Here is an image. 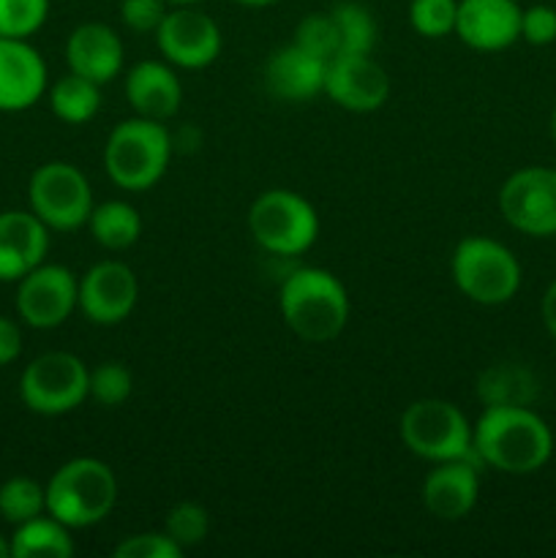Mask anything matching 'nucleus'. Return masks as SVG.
<instances>
[{
	"label": "nucleus",
	"mask_w": 556,
	"mask_h": 558,
	"mask_svg": "<svg viewBox=\"0 0 556 558\" xmlns=\"http://www.w3.org/2000/svg\"><path fill=\"white\" fill-rule=\"evenodd\" d=\"M325 93L349 112H376L390 96V76L371 54H338L327 63Z\"/></svg>",
	"instance_id": "nucleus-14"
},
{
	"label": "nucleus",
	"mask_w": 556,
	"mask_h": 558,
	"mask_svg": "<svg viewBox=\"0 0 556 558\" xmlns=\"http://www.w3.org/2000/svg\"><path fill=\"white\" fill-rule=\"evenodd\" d=\"M458 0H412L409 22L425 38H445L456 33Z\"/></svg>",
	"instance_id": "nucleus-31"
},
{
	"label": "nucleus",
	"mask_w": 556,
	"mask_h": 558,
	"mask_svg": "<svg viewBox=\"0 0 556 558\" xmlns=\"http://www.w3.org/2000/svg\"><path fill=\"white\" fill-rule=\"evenodd\" d=\"M474 458L436 463L423 483V505L439 521H461L474 510L480 496V472Z\"/></svg>",
	"instance_id": "nucleus-17"
},
{
	"label": "nucleus",
	"mask_w": 556,
	"mask_h": 558,
	"mask_svg": "<svg viewBox=\"0 0 556 558\" xmlns=\"http://www.w3.org/2000/svg\"><path fill=\"white\" fill-rule=\"evenodd\" d=\"M47 512V485H38L31 477H11L0 485V515L3 521L20 523L31 521Z\"/></svg>",
	"instance_id": "nucleus-27"
},
{
	"label": "nucleus",
	"mask_w": 556,
	"mask_h": 558,
	"mask_svg": "<svg viewBox=\"0 0 556 558\" xmlns=\"http://www.w3.org/2000/svg\"><path fill=\"white\" fill-rule=\"evenodd\" d=\"M98 87L101 85L74 74V71L60 76L52 85V90H49V107H52L55 118L71 125L90 123L98 114V109H101V90Z\"/></svg>",
	"instance_id": "nucleus-24"
},
{
	"label": "nucleus",
	"mask_w": 556,
	"mask_h": 558,
	"mask_svg": "<svg viewBox=\"0 0 556 558\" xmlns=\"http://www.w3.org/2000/svg\"><path fill=\"white\" fill-rule=\"evenodd\" d=\"M251 238L278 256H298L314 245L319 216L309 199L287 189H270L256 196L249 210Z\"/></svg>",
	"instance_id": "nucleus-7"
},
{
	"label": "nucleus",
	"mask_w": 556,
	"mask_h": 558,
	"mask_svg": "<svg viewBox=\"0 0 556 558\" xmlns=\"http://www.w3.org/2000/svg\"><path fill=\"white\" fill-rule=\"evenodd\" d=\"M31 210L55 232L85 227L93 213V189L85 174L69 161L41 163L27 183Z\"/></svg>",
	"instance_id": "nucleus-9"
},
{
	"label": "nucleus",
	"mask_w": 556,
	"mask_h": 558,
	"mask_svg": "<svg viewBox=\"0 0 556 558\" xmlns=\"http://www.w3.org/2000/svg\"><path fill=\"white\" fill-rule=\"evenodd\" d=\"M131 390H134V376L125 365L104 363L90 371V398L101 407H120L123 401H129Z\"/></svg>",
	"instance_id": "nucleus-32"
},
{
	"label": "nucleus",
	"mask_w": 556,
	"mask_h": 558,
	"mask_svg": "<svg viewBox=\"0 0 556 558\" xmlns=\"http://www.w3.org/2000/svg\"><path fill=\"white\" fill-rule=\"evenodd\" d=\"M125 101L140 118L161 123L180 109L183 87H180L178 74L169 69V63L142 60V63L131 65V71L125 74Z\"/></svg>",
	"instance_id": "nucleus-21"
},
{
	"label": "nucleus",
	"mask_w": 556,
	"mask_h": 558,
	"mask_svg": "<svg viewBox=\"0 0 556 558\" xmlns=\"http://www.w3.org/2000/svg\"><path fill=\"white\" fill-rule=\"evenodd\" d=\"M169 5H196L200 0H167Z\"/></svg>",
	"instance_id": "nucleus-41"
},
{
	"label": "nucleus",
	"mask_w": 556,
	"mask_h": 558,
	"mask_svg": "<svg viewBox=\"0 0 556 558\" xmlns=\"http://www.w3.org/2000/svg\"><path fill=\"white\" fill-rule=\"evenodd\" d=\"M341 38V54H371L376 44V20L363 3L341 0L330 9Z\"/></svg>",
	"instance_id": "nucleus-26"
},
{
	"label": "nucleus",
	"mask_w": 556,
	"mask_h": 558,
	"mask_svg": "<svg viewBox=\"0 0 556 558\" xmlns=\"http://www.w3.org/2000/svg\"><path fill=\"white\" fill-rule=\"evenodd\" d=\"M183 548L167 532L131 534L114 548V558H180Z\"/></svg>",
	"instance_id": "nucleus-33"
},
{
	"label": "nucleus",
	"mask_w": 556,
	"mask_h": 558,
	"mask_svg": "<svg viewBox=\"0 0 556 558\" xmlns=\"http://www.w3.org/2000/svg\"><path fill=\"white\" fill-rule=\"evenodd\" d=\"M156 41L169 65L200 71L221 54V27L194 5H172L158 25Z\"/></svg>",
	"instance_id": "nucleus-12"
},
{
	"label": "nucleus",
	"mask_w": 556,
	"mask_h": 558,
	"mask_svg": "<svg viewBox=\"0 0 556 558\" xmlns=\"http://www.w3.org/2000/svg\"><path fill=\"white\" fill-rule=\"evenodd\" d=\"M478 392L485 407H529L537 396V381L521 365H494L480 376Z\"/></svg>",
	"instance_id": "nucleus-25"
},
{
	"label": "nucleus",
	"mask_w": 556,
	"mask_h": 558,
	"mask_svg": "<svg viewBox=\"0 0 556 558\" xmlns=\"http://www.w3.org/2000/svg\"><path fill=\"white\" fill-rule=\"evenodd\" d=\"M305 52L316 54L319 60L330 63L333 58L341 54V38H338V27L333 22L330 11H314V14L303 16L294 27V41Z\"/></svg>",
	"instance_id": "nucleus-28"
},
{
	"label": "nucleus",
	"mask_w": 556,
	"mask_h": 558,
	"mask_svg": "<svg viewBox=\"0 0 556 558\" xmlns=\"http://www.w3.org/2000/svg\"><path fill=\"white\" fill-rule=\"evenodd\" d=\"M20 398L31 412L44 417L69 414L90 398V371L71 352L38 354L22 371Z\"/></svg>",
	"instance_id": "nucleus-8"
},
{
	"label": "nucleus",
	"mask_w": 556,
	"mask_h": 558,
	"mask_svg": "<svg viewBox=\"0 0 556 558\" xmlns=\"http://www.w3.org/2000/svg\"><path fill=\"white\" fill-rule=\"evenodd\" d=\"M540 319H543L548 336L556 341V278L548 283L543 300H540Z\"/></svg>",
	"instance_id": "nucleus-37"
},
{
	"label": "nucleus",
	"mask_w": 556,
	"mask_h": 558,
	"mask_svg": "<svg viewBox=\"0 0 556 558\" xmlns=\"http://www.w3.org/2000/svg\"><path fill=\"white\" fill-rule=\"evenodd\" d=\"M474 456L505 474H534L554 456L548 423L529 407H485L472 428Z\"/></svg>",
	"instance_id": "nucleus-1"
},
{
	"label": "nucleus",
	"mask_w": 556,
	"mask_h": 558,
	"mask_svg": "<svg viewBox=\"0 0 556 558\" xmlns=\"http://www.w3.org/2000/svg\"><path fill=\"white\" fill-rule=\"evenodd\" d=\"M172 140L158 120L131 118L114 125L104 145V169L125 191H147L164 178Z\"/></svg>",
	"instance_id": "nucleus-4"
},
{
	"label": "nucleus",
	"mask_w": 556,
	"mask_h": 558,
	"mask_svg": "<svg viewBox=\"0 0 556 558\" xmlns=\"http://www.w3.org/2000/svg\"><path fill=\"white\" fill-rule=\"evenodd\" d=\"M164 532L180 545V548H194V545L205 543L207 532H210V515L196 501H180L167 512L164 521Z\"/></svg>",
	"instance_id": "nucleus-30"
},
{
	"label": "nucleus",
	"mask_w": 556,
	"mask_h": 558,
	"mask_svg": "<svg viewBox=\"0 0 556 558\" xmlns=\"http://www.w3.org/2000/svg\"><path fill=\"white\" fill-rule=\"evenodd\" d=\"M9 556H11V543L0 534V558H9Z\"/></svg>",
	"instance_id": "nucleus-39"
},
{
	"label": "nucleus",
	"mask_w": 556,
	"mask_h": 558,
	"mask_svg": "<svg viewBox=\"0 0 556 558\" xmlns=\"http://www.w3.org/2000/svg\"><path fill=\"white\" fill-rule=\"evenodd\" d=\"M398 434L403 447L423 461L445 463L463 461V458L478 461L467 414L456 403L442 398H420L409 403L398 423Z\"/></svg>",
	"instance_id": "nucleus-5"
},
{
	"label": "nucleus",
	"mask_w": 556,
	"mask_h": 558,
	"mask_svg": "<svg viewBox=\"0 0 556 558\" xmlns=\"http://www.w3.org/2000/svg\"><path fill=\"white\" fill-rule=\"evenodd\" d=\"M140 298V283L125 262H98L82 276L80 305L93 325L112 327L129 319Z\"/></svg>",
	"instance_id": "nucleus-13"
},
{
	"label": "nucleus",
	"mask_w": 556,
	"mask_h": 558,
	"mask_svg": "<svg viewBox=\"0 0 556 558\" xmlns=\"http://www.w3.org/2000/svg\"><path fill=\"white\" fill-rule=\"evenodd\" d=\"M16 283V314L36 330H55L80 305V281L63 265L41 262Z\"/></svg>",
	"instance_id": "nucleus-11"
},
{
	"label": "nucleus",
	"mask_w": 556,
	"mask_h": 558,
	"mask_svg": "<svg viewBox=\"0 0 556 558\" xmlns=\"http://www.w3.org/2000/svg\"><path fill=\"white\" fill-rule=\"evenodd\" d=\"M65 60L74 74L107 85L123 69V41L104 22H85L74 27L65 41Z\"/></svg>",
	"instance_id": "nucleus-19"
},
{
	"label": "nucleus",
	"mask_w": 556,
	"mask_h": 558,
	"mask_svg": "<svg viewBox=\"0 0 556 558\" xmlns=\"http://www.w3.org/2000/svg\"><path fill=\"white\" fill-rule=\"evenodd\" d=\"M22 354V330L14 319L0 316V368L11 365Z\"/></svg>",
	"instance_id": "nucleus-36"
},
{
	"label": "nucleus",
	"mask_w": 556,
	"mask_h": 558,
	"mask_svg": "<svg viewBox=\"0 0 556 558\" xmlns=\"http://www.w3.org/2000/svg\"><path fill=\"white\" fill-rule=\"evenodd\" d=\"M281 316L289 330L309 343L341 336L349 322V294L343 283L322 267H300L281 283Z\"/></svg>",
	"instance_id": "nucleus-2"
},
{
	"label": "nucleus",
	"mask_w": 556,
	"mask_h": 558,
	"mask_svg": "<svg viewBox=\"0 0 556 558\" xmlns=\"http://www.w3.org/2000/svg\"><path fill=\"white\" fill-rule=\"evenodd\" d=\"M521 38L532 47H551L556 41V9L534 3L521 11Z\"/></svg>",
	"instance_id": "nucleus-35"
},
{
	"label": "nucleus",
	"mask_w": 556,
	"mask_h": 558,
	"mask_svg": "<svg viewBox=\"0 0 556 558\" xmlns=\"http://www.w3.org/2000/svg\"><path fill=\"white\" fill-rule=\"evenodd\" d=\"M49 16V0H0V36L31 38Z\"/></svg>",
	"instance_id": "nucleus-29"
},
{
	"label": "nucleus",
	"mask_w": 556,
	"mask_h": 558,
	"mask_svg": "<svg viewBox=\"0 0 556 558\" xmlns=\"http://www.w3.org/2000/svg\"><path fill=\"white\" fill-rule=\"evenodd\" d=\"M234 3H240V5H249V9H265V5H273V3H278V0H234Z\"/></svg>",
	"instance_id": "nucleus-38"
},
{
	"label": "nucleus",
	"mask_w": 556,
	"mask_h": 558,
	"mask_svg": "<svg viewBox=\"0 0 556 558\" xmlns=\"http://www.w3.org/2000/svg\"><path fill=\"white\" fill-rule=\"evenodd\" d=\"M49 229L33 210L0 213V281H20L47 256Z\"/></svg>",
	"instance_id": "nucleus-18"
},
{
	"label": "nucleus",
	"mask_w": 556,
	"mask_h": 558,
	"mask_svg": "<svg viewBox=\"0 0 556 558\" xmlns=\"http://www.w3.org/2000/svg\"><path fill=\"white\" fill-rule=\"evenodd\" d=\"M450 272L461 294L478 305H505L521 289L516 254L491 238H463L452 251Z\"/></svg>",
	"instance_id": "nucleus-6"
},
{
	"label": "nucleus",
	"mask_w": 556,
	"mask_h": 558,
	"mask_svg": "<svg viewBox=\"0 0 556 558\" xmlns=\"http://www.w3.org/2000/svg\"><path fill=\"white\" fill-rule=\"evenodd\" d=\"M548 129H551V140H554V145H556V107H554V112H551Z\"/></svg>",
	"instance_id": "nucleus-40"
},
{
	"label": "nucleus",
	"mask_w": 556,
	"mask_h": 558,
	"mask_svg": "<svg viewBox=\"0 0 556 558\" xmlns=\"http://www.w3.org/2000/svg\"><path fill=\"white\" fill-rule=\"evenodd\" d=\"M118 480L104 461L74 458L47 483V512L69 529H90L112 512Z\"/></svg>",
	"instance_id": "nucleus-3"
},
{
	"label": "nucleus",
	"mask_w": 556,
	"mask_h": 558,
	"mask_svg": "<svg viewBox=\"0 0 556 558\" xmlns=\"http://www.w3.org/2000/svg\"><path fill=\"white\" fill-rule=\"evenodd\" d=\"M11 556L14 558H69L74 556V539L71 529L63 526L58 518L38 515L20 523L11 534Z\"/></svg>",
	"instance_id": "nucleus-22"
},
{
	"label": "nucleus",
	"mask_w": 556,
	"mask_h": 558,
	"mask_svg": "<svg viewBox=\"0 0 556 558\" xmlns=\"http://www.w3.org/2000/svg\"><path fill=\"white\" fill-rule=\"evenodd\" d=\"M47 90V63L27 38L0 36V112L31 109Z\"/></svg>",
	"instance_id": "nucleus-16"
},
{
	"label": "nucleus",
	"mask_w": 556,
	"mask_h": 558,
	"mask_svg": "<svg viewBox=\"0 0 556 558\" xmlns=\"http://www.w3.org/2000/svg\"><path fill=\"white\" fill-rule=\"evenodd\" d=\"M501 218L527 238H556V169L523 167L499 189Z\"/></svg>",
	"instance_id": "nucleus-10"
},
{
	"label": "nucleus",
	"mask_w": 556,
	"mask_h": 558,
	"mask_svg": "<svg viewBox=\"0 0 556 558\" xmlns=\"http://www.w3.org/2000/svg\"><path fill=\"white\" fill-rule=\"evenodd\" d=\"M327 63L316 54L305 52L298 44L276 49L265 65V85L273 98L287 104L311 101L314 96L325 93Z\"/></svg>",
	"instance_id": "nucleus-20"
},
{
	"label": "nucleus",
	"mask_w": 556,
	"mask_h": 558,
	"mask_svg": "<svg viewBox=\"0 0 556 558\" xmlns=\"http://www.w3.org/2000/svg\"><path fill=\"white\" fill-rule=\"evenodd\" d=\"M169 9L167 0H120V22L134 33H156Z\"/></svg>",
	"instance_id": "nucleus-34"
},
{
	"label": "nucleus",
	"mask_w": 556,
	"mask_h": 558,
	"mask_svg": "<svg viewBox=\"0 0 556 558\" xmlns=\"http://www.w3.org/2000/svg\"><path fill=\"white\" fill-rule=\"evenodd\" d=\"M93 240L107 251H125L140 240L142 216L129 205V202L109 199L101 205H93L90 218H87Z\"/></svg>",
	"instance_id": "nucleus-23"
},
{
	"label": "nucleus",
	"mask_w": 556,
	"mask_h": 558,
	"mask_svg": "<svg viewBox=\"0 0 556 558\" xmlns=\"http://www.w3.org/2000/svg\"><path fill=\"white\" fill-rule=\"evenodd\" d=\"M518 0H458L456 36L478 52H501L521 38Z\"/></svg>",
	"instance_id": "nucleus-15"
}]
</instances>
